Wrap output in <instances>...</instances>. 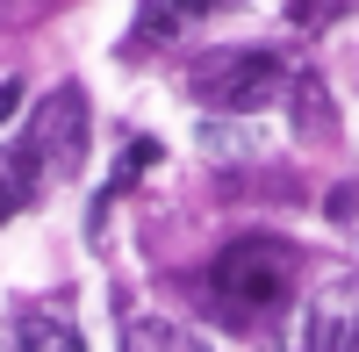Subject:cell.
Segmentation results:
<instances>
[{
  "label": "cell",
  "instance_id": "cell-1",
  "mask_svg": "<svg viewBox=\"0 0 359 352\" xmlns=\"http://www.w3.org/2000/svg\"><path fill=\"white\" fill-rule=\"evenodd\" d=\"M294 245L280 238H237L216 266H208V309L223 316V324L252 331V324H273L294 295Z\"/></svg>",
  "mask_w": 359,
  "mask_h": 352
},
{
  "label": "cell",
  "instance_id": "cell-4",
  "mask_svg": "<svg viewBox=\"0 0 359 352\" xmlns=\"http://www.w3.org/2000/svg\"><path fill=\"white\" fill-rule=\"evenodd\" d=\"M208 8H223V0H144V15H137V29H130V50H158L165 36L194 29Z\"/></svg>",
  "mask_w": 359,
  "mask_h": 352
},
{
  "label": "cell",
  "instance_id": "cell-7",
  "mask_svg": "<svg viewBox=\"0 0 359 352\" xmlns=\"http://www.w3.org/2000/svg\"><path fill=\"white\" fill-rule=\"evenodd\" d=\"M36 187H43V172H36V158H29V151H15V165L0 172V223H8V216L22 209V201L36 194Z\"/></svg>",
  "mask_w": 359,
  "mask_h": 352
},
{
  "label": "cell",
  "instance_id": "cell-2",
  "mask_svg": "<svg viewBox=\"0 0 359 352\" xmlns=\"http://www.w3.org/2000/svg\"><path fill=\"white\" fill-rule=\"evenodd\" d=\"M187 86H194V101L223 108V115H252V108L287 101L294 86H302V72H294L287 50L245 43V50H216V57H201V65L187 72Z\"/></svg>",
  "mask_w": 359,
  "mask_h": 352
},
{
  "label": "cell",
  "instance_id": "cell-8",
  "mask_svg": "<svg viewBox=\"0 0 359 352\" xmlns=\"http://www.w3.org/2000/svg\"><path fill=\"white\" fill-rule=\"evenodd\" d=\"M323 209H331L338 223H352V209H359V194H352V187H331V201H323Z\"/></svg>",
  "mask_w": 359,
  "mask_h": 352
},
{
  "label": "cell",
  "instance_id": "cell-3",
  "mask_svg": "<svg viewBox=\"0 0 359 352\" xmlns=\"http://www.w3.org/2000/svg\"><path fill=\"white\" fill-rule=\"evenodd\" d=\"M287 352H359V280H323Z\"/></svg>",
  "mask_w": 359,
  "mask_h": 352
},
{
  "label": "cell",
  "instance_id": "cell-5",
  "mask_svg": "<svg viewBox=\"0 0 359 352\" xmlns=\"http://www.w3.org/2000/svg\"><path fill=\"white\" fill-rule=\"evenodd\" d=\"M22 352H86V338L65 309H29L22 316Z\"/></svg>",
  "mask_w": 359,
  "mask_h": 352
},
{
  "label": "cell",
  "instance_id": "cell-9",
  "mask_svg": "<svg viewBox=\"0 0 359 352\" xmlns=\"http://www.w3.org/2000/svg\"><path fill=\"white\" fill-rule=\"evenodd\" d=\"M15 108H22V79L8 72V79H0V123H8V115H15Z\"/></svg>",
  "mask_w": 359,
  "mask_h": 352
},
{
  "label": "cell",
  "instance_id": "cell-6",
  "mask_svg": "<svg viewBox=\"0 0 359 352\" xmlns=\"http://www.w3.org/2000/svg\"><path fill=\"white\" fill-rule=\"evenodd\" d=\"M123 352H208L194 331H180V324H165V316H137V324L123 331Z\"/></svg>",
  "mask_w": 359,
  "mask_h": 352
},
{
  "label": "cell",
  "instance_id": "cell-10",
  "mask_svg": "<svg viewBox=\"0 0 359 352\" xmlns=\"http://www.w3.org/2000/svg\"><path fill=\"white\" fill-rule=\"evenodd\" d=\"M323 8H331V0H287V15H294V22H316Z\"/></svg>",
  "mask_w": 359,
  "mask_h": 352
}]
</instances>
